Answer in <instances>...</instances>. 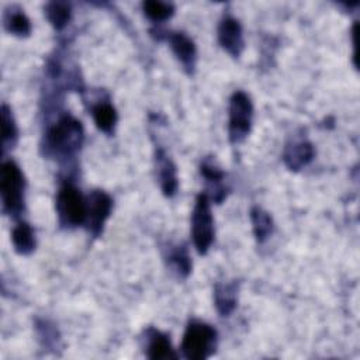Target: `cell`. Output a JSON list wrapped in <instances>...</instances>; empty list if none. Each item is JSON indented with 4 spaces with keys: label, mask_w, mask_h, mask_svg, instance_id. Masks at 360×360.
<instances>
[{
    "label": "cell",
    "mask_w": 360,
    "mask_h": 360,
    "mask_svg": "<svg viewBox=\"0 0 360 360\" xmlns=\"http://www.w3.org/2000/svg\"><path fill=\"white\" fill-rule=\"evenodd\" d=\"M83 127L79 120L65 114L52 124L44 136V149L48 156L56 159H69L80 149L83 143Z\"/></svg>",
    "instance_id": "1"
},
{
    "label": "cell",
    "mask_w": 360,
    "mask_h": 360,
    "mask_svg": "<svg viewBox=\"0 0 360 360\" xmlns=\"http://www.w3.org/2000/svg\"><path fill=\"white\" fill-rule=\"evenodd\" d=\"M24 174L18 165L13 160H6L0 170V194L3 212L17 218L24 210Z\"/></svg>",
    "instance_id": "2"
},
{
    "label": "cell",
    "mask_w": 360,
    "mask_h": 360,
    "mask_svg": "<svg viewBox=\"0 0 360 360\" xmlns=\"http://www.w3.org/2000/svg\"><path fill=\"white\" fill-rule=\"evenodd\" d=\"M217 330L201 321H191L184 332L181 350L188 360H204L215 352Z\"/></svg>",
    "instance_id": "3"
},
{
    "label": "cell",
    "mask_w": 360,
    "mask_h": 360,
    "mask_svg": "<svg viewBox=\"0 0 360 360\" xmlns=\"http://www.w3.org/2000/svg\"><path fill=\"white\" fill-rule=\"evenodd\" d=\"M56 214L63 228H75L86 221V198L73 184L65 183L56 195Z\"/></svg>",
    "instance_id": "4"
},
{
    "label": "cell",
    "mask_w": 360,
    "mask_h": 360,
    "mask_svg": "<svg viewBox=\"0 0 360 360\" xmlns=\"http://www.w3.org/2000/svg\"><path fill=\"white\" fill-rule=\"evenodd\" d=\"M253 121V104L250 97L238 90L229 100V121L228 134L232 143H240L250 132Z\"/></svg>",
    "instance_id": "5"
},
{
    "label": "cell",
    "mask_w": 360,
    "mask_h": 360,
    "mask_svg": "<svg viewBox=\"0 0 360 360\" xmlns=\"http://www.w3.org/2000/svg\"><path fill=\"white\" fill-rule=\"evenodd\" d=\"M214 218L211 214L210 198L201 193L194 204L191 214V236L200 255H205L214 240Z\"/></svg>",
    "instance_id": "6"
},
{
    "label": "cell",
    "mask_w": 360,
    "mask_h": 360,
    "mask_svg": "<svg viewBox=\"0 0 360 360\" xmlns=\"http://www.w3.org/2000/svg\"><path fill=\"white\" fill-rule=\"evenodd\" d=\"M111 208H112L111 197L101 190H93L86 197L84 225L93 236H98L103 232L104 224L111 214Z\"/></svg>",
    "instance_id": "7"
},
{
    "label": "cell",
    "mask_w": 360,
    "mask_h": 360,
    "mask_svg": "<svg viewBox=\"0 0 360 360\" xmlns=\"http://www.w3.org/2000/svg\"><path fill=\"white\" fill-rule=\"evenodd\" d=\"M218 42L233 58H238L242 53L245 48V41L243 30L239 20L229 14L222 17L218 25Z\"/></svg>",
    "instance_id": "8"
},
{
    "label": "cell",
    "mask_w": 360,
    "mask_h": 360,
    "mask_svg": "<svg viewBox=\"0 0 360 360\" xmlns=\"http://www.w3.org/2000/svg\"><path fill=\"white\" fill-rule=\"evenodd\" d=\"M165 37L184 70L193 73L197 62V49L193 39L181 31H170Z\"/></svg>",
    "instance_id": "9"
},
{
    "label": "cell",
    "mask_w": 360,
    "mask_h": 360,
    "mask_svg": "<svg viewBox=\"0 0 360 360\" xmlns=\"http://www.w3.org/2000/svg\"><path fill=\"white\" fill-rule=\"evenodd\" d=\"M314 155H315V150L309 141L297 139L285 145L283 152V160L290 170L298 172L304 169L314 159Z\"/></svg>",
    "instance_id": "10"
},
{
    "label": "cell",
    "mask_w": 360,
    "mask_h": 360,
    "mask_svg": "<svg viewBox=\"0 0 360 360\" xmlns=\"http://www.w3.org/2000/svg\"><path fill=\"white\" fill-rule=\"evenodd\" d=\"M155 165H156V174H158L163 194L166 197H173L176 194L177 186H179L176 165L162 149L156 150Z\"/></svg>",
    "instance_id": "11"
},
{
    "label": "cell",
    "mask_w": 360,
    "mask_h": 360,
    "mask_svg": "<svg viewBox=\"0 0 360 360\" xmlns=\"http://www.w3.org/2000/svg\"><path fill=\"white\" fill-rule=\"evenodd\" d=\"M214 302L221 316H229L238 302V283H217L214 288Z\"/></svg>",
    "instance_id": "12"
},
{
    "label": "cell",
    "mask_w": 360,
    "mask_h": 360,
    "mask_svg": "<svg viewBox=\"0 0 360 360\" xmlns=\"http://www.w3.org/2000/svg\"><path fill=\"white\" fill-rule=\"evenodd\" d=\"M146 354L153 360L176 359L167 336L153 328L146 330Z\"/></svg>",
    "instance_id": "13"
},
{
    "label": "cell",
    "mask_w": 360,
    "mask_h": 360,
    "mask_svg": "<svg viewBox=\"0 0 360 360\" xmlns=\"http://www.w3.org/2000/svg\"><path fill=\"white\" fill-rule=\"evenodd\" d=\"M4 28L15 37H28L31 34V21L24 10L17 6H8L3 13Z\"/></svg>",
    "instance_id": "14"
},
{
    "label": "cell",
    "mask_w": 360,
    "mask_h": 360,
    "mask_svg": "<svg viewBox=\"0 0 360 360\" xmlns=\"http://www.w3.org/2000/svg\"><path fill=\"white\" fill-rule=\"evenodd\" d=\"M200 172L204 176V179L207 180V183L211 184L212 187V198L215 202H221L225 198V188L222 186V181L225 179L224 172L221 170V167H218L215 165V162L205 159L201 166H200Z\"/></svg>",
    "instance_id": "15"
},
{
    "label": "cell",
    "mask_w": 360,
    "mask_h": 360,
    "mask_svg": "<svg viewBox=\"0 0 360 360\" xmlns=\"http://www.w3.org/2000/svg\"><path fill=\"white\" fill-rule=\"evenodd\" d=\"M11 242L14 246V250L18 255L27 256L31 255L35 249V235L30 224L27 222H18L13 231H11Z\"/></svg>",
    "instance_id": "16"
},
{
    "label": "cell",
    "mask_w": 360,
    "mask_h": 360,
    "mask_svg": "<svg viewBox=\"0 0 360 360\" xmlns=\"http://www.w3.org/2000/svg\"><path fill=\"white\" fill-rule=\"evenodd\" d=\"M91 115L97 128L105 134H111L117 124L118 115L114 105L108 101H100L91 107Z\"/></svg>",
    "instance_id": "17"
},
{
    "label": "cell",
    "mask_w": 360,
    "mask_h": 360,
    "mask_svg": "<svg viewBox=\"0 0 360 360\" xmlns=\"http://www.w3.org/2000/svg\"><path fill=\"white\" fill-rule=\"evenodd\" d=\"M45 15L51 25L60 31L63 30L72 17V7L66 1H49L45 6Z\"/></svg>",
    "instance_id": "18"
},
{
    "label": "cell",
    "mask_w": 360,
    "mask_h": 360,
    "mask_svg": "<svg viewBox=\"0 0 360 360\" xmlns=\"http://www.w3.org/2000/svg\"><path fill=\"white\" fill-rule=\"evenodd\" d=\"M18 139V129L11 114V110L3 104L1 105V153L14 148Z\"/></svg>",
    "instance_id": "19"
},
{
    "label": "cell",
    "mask_w": 360,
    "mask_h": 360,
    "mask_svg": "<svg viewBox=\"0 0 360 360\" xmlns=\"http://www.w3.org/2000/svg\"><path fill=\"white\" fill-rule=\"evenodd\" d=\"M250 219L256 240L263 243L273 232V219L270 214L260 207H253L250 210Z\"/></svg>",
    "instance_id": "20"
},
{
    "label": "cell",
    "mask_w": 360,
    "mask_h": 360,
    "mask_svg": "<svg viewBox=\"0 0 360 360\" xmlns=\"http://www.w3.org/2000/svg\"><path fill=\"white\" fill-rule=\"evenodd\" d=\"M167 264L172 269L173 273L177 274L180 278H186L191 271V260L187 252L186 246H174L169 250V255L166 256Z\"/></svg>",
    "instance_id": "21"
},
{
    "label": "cell",
    "mask_w": 360,
    "mask_h": 360,
    "mask_svg": "<svg viewBox=\"0 0 360 360\" xmlns=\"http://www.w3.org/2000/svg\"><path fill=\"white\" fill-rule=\"evenodd\" d=\"M142 10L145 15L153 22H163L174 14V6L172 3L148 0L142 3Z\"/></svg>",
    "instance_id": "22"
}]
</instances>
